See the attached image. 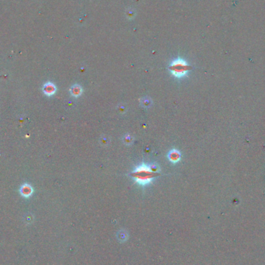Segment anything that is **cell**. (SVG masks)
Masks as SVG:
<instances>
[{
	"mask_svg": "<svg viewBox=\"0 0 265 265\" xmlns=\"http://www.w3.org/2000/svg\"><path fill=\"white\" fill-rule=\"evenodd\" d=\"M127 17L129 18V19H133V17H134V16H135V12L127 11Z\"/></svg>",
	"mask_w": 265,
	"mask_h": 265,
	"instance_id": "9",
	"label": "cell"
},
{
	"mask_svg": "<svg viewBox=\"0 0 265 265\" xmlns=\"http://www.w3.org/2000/svg\"><path fill=\"white\" fill-rule=\"evenodd\" d=\"M191 67L186 61H184L183 58H178L175 59L173 61H171L169 66V70L171 75L177 78H181L185 77L189 71L191 70Z\"/></svg>",
	"mask_w": 265,
	"mask_h": 265,
	"instance_id": "2",
	"label": "cell"
},
{
	"mask_svg": "<svg viewBox=\"0 0 265 265\" xmlns=\"http://www.w3.org/2000/svg\"><path fill=\"white\" fill-rule=\"evenodd\" d=\"M140 103L144 108H150L152 105V100L148 97H144L140 100Z\"/></svg>",
	"mask_w": 265,
	"mask_h": 265,
	"instance_id": "7",
	"label": "cell"
},
{
	"mask_svg": "<svg viewBox=\"0 0 265 265\" xmlns=\"http://www.w3.org/2000/svg\"><path fill=\"white\" fill-rule=\"evenodd\" d=\"M167 159L169 160V161H171V163L173 164H177L178 163L179 161L181 159V153L178 150H170L167 154Z\"/></svg>",
	"mask_w": 265,
	"mask_h": 265,
	"instance_id": "3",
	"label": "cell"
},
{
	"mask_svg": "<svg viewBox=\"0 0 265 265\" xmlns=\"http://www.w3.org/2000/svg\"><path fill=\"white\" fill-rule=\"evenodd\" d=\"M19 192L23 196H24L26 198H28L33 194V189L32 186L30 185L29 184H24L19 188Z\"/></svg>",
	"mask_w": 265,
	"mask_h": 265,
	"instance_id": "5",
	"label": "cell"
},
{
	"mask_svg": "<svg viewBox=\"0 0 265 265\" xmlns=\"http://www.w3.org/2000/svg\"><path fill=\"white\" fill-rule=\"evenodd\" d=\"M159 175V173H155L152 171L150 165L145 163H142L137 166L130 174V176L134 179L136 183L141 186H147L153 181L156 177Z\"/></svg>",
	"mask_w": 265,
	"mask_h": 265,
	"instance_id": "1",
	"label": "cell"
},
{
	"mask_svg": "<svg viewBox=\"0 0 265 265\" xmlns=\"http://www.w3.org/2000/svg\"><path fill=\"white\" fill-rule=\"evenodd\" d=\"M123 141L126 144H128V145H130L132 144V143L133 142V138H132V136L130 135H126L124 137H123Z\"/></svg>",
	"mask_w": 265,
	"mask_h": 265,
	"instance_id": "8",
	"label": "cell"
},
{
	"mask_svg": "<svg viewBox=\"0 0 265 265\" xmlns=\"http://www.w3.org/2000/svg\"><path fill=\"white\" fill-rule=\"evenodd\" d=\"M82 92H83V89L81 86L79 85H77V84H75V85H72L70 89V92H71V95L73 97H75V98H78L79 96L81 95L82 94Z\"/></svg>",
	"mask_w": 265,
	"mask_h": 265,
	"instance_id": "6",
	"label": "cell"
},
{
	"mask_svg": "<svg viewBox=\"0 0 265 265\" xmlns=\"http://www.w3.org/2000/svg\"><path fill=\"white\" fill-rule=\"evenodd\" d=\"M56 91H57V87L55 86L54 83L47 82L43 85V92L46 95H53L55 94Z\"/></svg>",
	"mask_w": 265,
	"mask_h": 265,
	"instance_id": "4",
	"label": "cell"
}]
</instances>
